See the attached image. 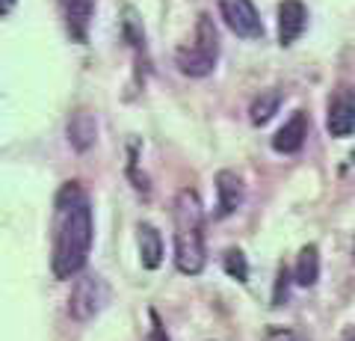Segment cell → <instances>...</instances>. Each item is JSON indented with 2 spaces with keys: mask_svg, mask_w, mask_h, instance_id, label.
<instances>
[{
  "mask_svg": "<svg viewBox=\"0 0 355 341\" xmlns=\"http://www.w3.org/2000/svg\"><path fill=\"white\" fill-rule=\"evenodd\" d=\"M293 279L296 285H302V288H311L317 279H320V249L314 244L302 247L296 258V267H293Z\"/></svg>",
  "mask_w": 355,
  "mask_h": 341,
  "instance_id": "cell-13",
  "label": "cell"
},
{
  "mask_svg": "<svg viewBox=\"0 0 355 341\" xmlns=\"http://www.w3.org/2000/svg\"><path fill=\"white\" fill-rule=\"evenodd\" d=\"M305 137H308V116L302 110H296L291 122H284V128H279V134L272 137V149L279 155H296L305 146Z\"/></svg>",
  "mask_w": 355,
  "mask_h": 341,
  "instance_id": "cell-10",
  "label": "cell"
},
{
  "mask_svg": "<svg viewBox=\"0 0 355 341\" xmlns=\"http://www.w3.org/2000/svg\"><path fill=\"white\" fill-rule=\"evenodd\" d=\"M219 15L228 24V30L237 33L240 39H261L263 36L261 15L252 0H219Z\"/></svg>",
  "mask_w": 355,
  "mask_h": 341,
  "instance_id": "cell-5",
  "label": "cell"
},
{
  "mask_svg": "<svg viewBox=\"0 0 355 341\" xmlns=\"http://www.w3.org/2000/svg\"><path fill=\"white\" fill-rule=\"evenodd\" d=\"M243 205V178L231 169L216 172V217L234 214Z\"/></svg>",
  "mask_w": 355,
  "mask_h": 341,
  "instance_id": "cell-9",
  "label": "cell"
},
{
  "mask_svg": "<svg viewBox=\"0 0 355 341\" xmlns=\"http://www.w3.org/2000/svg\"><path fill=\"white\" fill-rule=\"evenodd\" d=\"M12 9H15V0H0V18L9 15Z\"/></svg>",
  "mask_w": 355,
  "mask_h": 341,
  "instance_id": "cell-18",
  "label": "cell"
},
{
  "mask_svg": "<svg viewBox=\"0 0 355 341\" xmlns=\"http://www.w3.org/2000/svg\"><path fill=\"white\" fill-rule=\"evenodd\" d=\"M216 57H219V33L214 27V21H210V15H198L196 42L178 48L175 63L187 78H207L216 69Z\"/></svg>",
  "mask_w": 355,
  "mask_h": 341,
  "instance_id": "cell-3",
  "label": "cell"
},
{
  "mask_svg": "<svg viewBox=\"0 0 355 341\" xmlns=\"http://www.w3.org/2000/svg\"><path fill=\"white\" fill-rule=\"evenodd\" d=\"M279 107H282V92H279V90L261 92V95L252 101V110H249V113H252V116H249L252 125H266L275 113H279Z\"/></svg>",
  "mask_w": 355,
  "mask_h": 341,
  "instance_id": "cell-14",
  "label": "cell"
},
{
  "mask_svg": "<svg viewBox=\"0 0 355 341\" xmlns=\"http://www.w3.org/2000/svg\"><path fill=\"white\" fill-rule=\"evenodd\" d=\"M172 219H175V267L184 276H198L207 264V249H205V211L196 190H190V187L178 190L172 202Z\"/></svg>",
  "mask_w": 355,
  "mask_h": 341,
  "instance_id": "cell-2",
  "label": "cell"
},
{
  "mask_svg": "<svg viewBox=\"0 0 355 341\" xmlns=\"http://www.w3.org/2000/svg\"><path fill=\"white\" fill-rule=\"evenodd\" d=\"M65 18V27H69V36L74 42L89 39V27H92V15H95V0H57Z\"/></svg>",
  "mask_w": 355,
  "mask_h": 341,
  "instance_id": "cell-8",
  "label": "cell"
},
{
  "mask_svg": "<svg viewBox=\"0 0 355 341\" xmlns=\"http://www.w3.org/2000/svg\"><path fill=\"white\" fill-rule=\"evenodd\" d=\"M287 279H291V273L282 267L279 270V285H275V306H282V291L287 294Z\"/></svg>",
  "mask_w": 355,
  "mask_h": 341,
  "instance_id": "cell-17",
  "label": "cell"
},
{
  "mask_svg": "<svg viewBox=\"0 0 355 341\" xmlns=\"http://www.w3.org/2000/svg\"><path fill=\"white\" fill-rule=\"evenodd\" d=\"M308 27V9L302 0H282L279 3V45H293Z\"/></svg>",
  "mask_w": 355,
  "mask_h": 341,
  "instance_id": "cell-7",
  "label": "cell"
},
{
  "mask_svg": "<svg viewBox=\"0 0 355 341\" xmlns=\"http://www.w3.org/2000/svg\"><path fill=\"white\" fill-rule=\"evenodd\" d=\"M326 128L331 137H349L355 131V90L352 86H340L335 98L329 101Z\"/></svg>",
  "mask_w": 355,
  "mask_h": 341,
  "instance_id": "cell-6",
  "label": "cell"
},
{
  "mask_svg": "<svg viewBox=\"0 0 355 341\" xmlns=\"http://www.w3.org/2000/svg\"><path fill=\"white\" fill-rule=\"evenodd\" d=\"M266 341H308V338L291 326H270L266 329Z\"/></svg>",
  "mask_w": 355,
  "mask_h": 341,
  "instance_id": "cell-16",
  "label": "cell"
},
{
  "mask_svg": "<svg viewBox=\"0 0 355 341\" xmlns=\"http://www.w3.org/2000/svg\"><path fill=\"white\" fill-rule=\"evenodd\" d=\"M139 261L146 270H157L163 261V238L151 223H139Z\"/></svg>",
  "mask_w": 355,
  "mask_h": 341,
  "instance_id": "cell-12",
  "label": "cell"
},
{
  "mask_svg": "<svg viewBox=\"0 0 355 341\" xmlns=\"http://www.w3.org/2000/svg\"><path fill=\"white\" fill-rule=\"evenodd\" d=\"M95 134H98V122H95V116L89 113V110L77 107L74 113L69 116V142H71V146H74L77 151H86V149H92Z\"/></svg>",
  "mask_w": 355,
  "mask_h": 341,
  "instance_id": "cell-11",
  "label": "cell"
},
{
  "mask_svg": "<svg viewBox=\"0 0 355 341\" xmlns=\"http://www.w3.org/2000/svg\"><path fill=\"white\" fill-rule=\"evenodd\" d=\"M95 219L92 202L77 181H65L53 199V249L51 273L53 279H74L83 273L92 252Z\"/></svg>",
  "mask_w": 355,
  "mask_h": 341,
  "instance_id": "cell-1",
  "label": "cell"
},
{
  "mask_svg": "<svg viewBox=\"0 0 355 341\" xmlns=\"http://www.w3.org/2000/svg\"><path fill=\"white\" fill-rule=\"evenodd\" d=\"M110 303V288L98 273H77L69 297V315L74 321H92V317Z\"/></svg>",
  "mask_w": 355,
  "mask_h": 341,
  "instance_id": "cell-4",
  "label": "cell"
},
{
  "mask_svg": "<svg viewBox=\"0 0 355 341\" xmlns=\"http://www.w3.org/2000/svg\"><path fill=\"white\" fill-rule=\"evenodd\" d=\"M222 267H225L228 276L237 279V282L249 279V261H246V256H243L240 249H225V256H222Z\"/></svg>",
  "mask_w": 355,
  "mask_h": 341,
  "instance_id": "cell-15",
  "label": "cell"
},
{
  "mask_svg": "<svg viewBox=\"0 0 355 341\" xmlns=\"http://www.w3.org/2000/svg\"><path fill=\"white\" fill-rule=\"evenodd\" d=\"M352 163H355V151H352Z\"/></svg>",
  "mask_w": 355,
  "mask_h": 341,
  "instance_id": "cell-19",
  "label": "cell"
}]
</instances>
